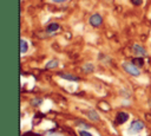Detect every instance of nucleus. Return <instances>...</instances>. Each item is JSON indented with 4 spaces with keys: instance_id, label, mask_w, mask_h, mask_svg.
I'll return each mask as SVG.
<instances>
[{
    "instance_id": "obj_10",
    "label": "nucleus",
    "mask_w": 151,
    "mask_h": 136,
    "mask_svg": "<svg viewBox=\"0 0 151 136\" xmlns=\"http://www.w3.org/2000/svg\"><path fill=\"white\" fill-rule=\"evenodd\" d=\"M57 30H59V24H57V22H52L47 26V32H54Z\"/></svg>"
},
{
    "instance_id": "obj_7",
    "label": "nucleus",
    "mask_w": 151,
    "mask_h": 136,
    "mask_svg": "<svg viewBox=\"0 0 151 136\" xmlns=\"http://www.w3.org/2000/svg\"><path fill=\"white\" fill-rule=\"evenodd\" d=\"M87 116H88V118H90L91 121H99V119H100L99 115H98L97 111H94V110H88V111H87Z\"/></svg>"
},
{
    "instance_id": "obj_17",
    "label": "nucleus",
    "mask_w": 151,
    "mask_h": 136,
    "mask_svg": "<svg viewBox=\"0 0 151 136\" xmlns=\"http://www.w3.org/2000/svg\"><path fill=\"white\" fill-rule=\"evenodd\" d=\"M53 2H64V1H66V0H52Z\"/></svg>"
},
{
    "instance_id": "obj_16",
    "label": "nucleus",
    "mask_w": 151,
    "mask_h": 136,
    "mask_svg": "<svg viewBox=\"0 0 151 136\" xmlns=\"http://www.w3.org/2000/svg\"><path fill=\"white\" fill-rule=\"evenodd\" d=\"M22 136H40V135H38V134H34V132H25Z\"/></svg>"
},
{
    "instance_id": "obj_1",
    "label": "nucleus",
    "mask_w": 151,
    "mask_h": 136,
    "mask_svg": "<svg viewBox=\"0 0 151 136\" xmlns=\"http://www.w3.org/2000/svg\"><path fill=\"white\" fill-rule=\"evenodd\" d=\"M123 67H124V70H125L129 75H131V76L138 77V76L140 75L139 70L137 69V66H136L133 63H124V64H123Z\"/></svg>"
},
{
    "instance_id": "obj_15",
    "label": "nucleus",
    "mask_w": 151,
    "mask_h": 136,
    "mask_svg": "<svg viewBox=\"0 0 151 136\" xmlns=\"http://www.w3.org/2000/svg\"><path fill=\"white\" fill-rule=\"evenodd\" d=\"M131 2H132L133 5H136V6H139V5H142L143 0H131Z\"/></svg>"
},
{
    "instance_id": "obj_14",
    "label": "nucleus",
    "mask_w": 151,
    "mask_h": 136,
    "mask_svg": "<svg viewBox=\"0 0 151 136\" xmlns=\"http://www.w3.org/2000/svg\"><path fill=\"white\" fill-rule=\"evenodd\" d=\"M79 135H80V136H92V135H91L88 131H86V130H80V131H79Z\"/></svg>"
},
{
    "instance_id": "obj_4",
    "label": "nucleus",
    "mask_w": 151,
    "mask_h": 136,
    "mask_svg": "<svg viewBox=\"0 0 151 136\" xmlns=\"http://www.w3.org/2000/svg\"><path fill=\"white\" fill-rule=\"evenodd\" d=\"M127 119H129V115H127L126 112H124V111H120V112H118L117 116H116V124H123V123H125Z\"/></svg>"
},
{
    "instance_id": "obj_13",
    "label": "nucleus",
    "mask_w": 151,
    "mask_h": 136,
    "mask_svg": "<svg viewBox=\"0 0 151 136\" xmlns=\"http://www.w3.org/2000/svg\"><path fill=\"white\" fill-rule=\"evenodd\" d=\"M41 104V99L40 98H34V99H32V105L33 106H38V105H40Z\"/></svg>"
},
{
    "instance_id": "obj_9",
    "label": "nucleus",
    "mask_w": 151,
    "mask_h": 136,
    "mask_svg": "<svg viewBox=\"0 0 151 136\" xmlns=\"http://www.w3.org/2000/svg\"><path fill=\"white\" fill-rule=\"evenodd\" d=\"M57 66H58V60H55V59L48 60V61L46 63V65H45L46 69H53V67H57Z\"/></svg>"
},
{
    "instance_id": "obj_8",
    "label": "nucleus",
    "mask_w": 151,
    "mask_h": 136,
    "mask_svg": "<svg viewBox=\"0 0 151 136\" xmlns=\"http://www.w3.org/2000/svg\"><path fill=\"white\" fill-rule=\"evenodd\" d=\"M27 50H28V44H27V41L24 40V39H20V52H21V53H25Z\"/></svg>"
},
{
    "instance_id": "obj_6",
    "label": "nucleus",
    "mask_w": 151,
    "mask_h": 136,
    "mask_svg": "<svg viewBox=\"0 0 151 136\" xmlns=\"http://www.w3.org/2000/svg\"><path fill=\"white\" fill-rule=\"evenodd\" d=\"M59 76H60L61 78H64V79L72 80V82H78V80H79V77L73 76V75H71V73H64V72H60V73H59Z\"/></svg>"
},
{
    "instance_id": "obj_2",
    "label": "nucleus",
    "mask_w": 151,
    "mask_h": 136,
    "mask_svg": "<svg viewBox=\"0 0 151 136\" xmlns=\"http://www.w3.org/2000/svg\"><path fill=\"white\" fill-rule=\"evenodd\" d=\"M88 22L91 24V26H93V27H98V26L101 25V22H103V18H101L100 14H97V13H96V14H92V15L90 17Z\"/></svg>"
},
{
    "instance_id": "obj_5",
    "label": "nucleus",
    "mask_w": 151,
    "mask_h": 136,
    "mask_svg": "<svg viewBox=\"0 0 151 136\" xmlns=\"http://www.w3.org/2000/svg\"><path fill=\"white\" fill-rule=\"evenodd\" d=\"M132 51H133L134 54H137V56H145V54H146L145 48H144L143 46L138 45V44H136V45L132 46Z\"/></svg>"
},
{
    "instance_id": "obj_11",
    "label": "nucleus",
    "mask_w": 151,
    "mask_h": 136,
    "mask_svg": "<svg viewBox=\"0 0 151 136\" xmlns=\"http://www.w3.org/2000/svg\"><path fill=\"white\" fill-rule=\"evenodd\" d=\"M132 63H133L134 65H138V66H143V64H144V60L142 59V57H139V58H134V59H132Z\"/></svg>"
},
{
    "instance_id": "obj_12",
    "label": "nucleus",
    "mask_w": 151,
    "mask_h": 136,
    "mask_svg": "<svg viewBox=\"0 0 151 136\" xmlns=\"http://www.w3.org/2000/svg\"><path fill=\"white\" fill-rule=\"evenodd\" d=\"M83 70H84L85 72H92V71L94 70V67H93L92 64H85V66L83 67Z\"/></svg>"
},
{
    "instance_id": "obj_3",
    "label": "nucleus",
    "mask_w": 151,
    "mask_h": 136,
    "mask_svg": "<svg viewBox=\"0 0 151 136\" xmlns=\"http://www.w3.org/2000/svg\"><path fill=\"white\" fill-rule=\"evenodd\" d=\"M143 128H144V123H143L142 121L136 119V121H133V122L131 123V125H130V131L136 134V132H139Z\"/></svg>"
}]
</instances>
